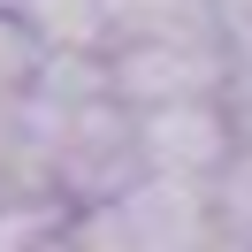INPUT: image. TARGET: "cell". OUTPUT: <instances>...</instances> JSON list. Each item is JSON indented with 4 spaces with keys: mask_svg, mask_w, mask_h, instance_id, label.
Returning a JSON list of instances; mask_svg holds the SVG:
<instances>
[{
    "mask_svg": "<svg viewBox=\"0 0 252 252\" xmlns=\"http://www.w3.org/2000/svg\"><path fill=\"white\" fill-rule=\"evenodd\" d=\"M206 229L214 214L191 184H145L92 214L84 252H206Z\"/></svg>",
    "mask_w": 252,
    "mask_h": 252,
    "instance_id": "cell-1",
    "label": "cell"
},
{
    "mask_svg": "<svg viewBox=\"0 0 252 252\" xmlns=\"http://www.w3.org/2000/svg\"><path fill=\"white\" fill-rule=\"evenodd\" d=\"M221 77V54L191 31H145L138 46L115 62V84L130 99H153V107H184V99H206Z\"/></svg>",
    "mask_w": 252,
    "mask_h": 252,
    "instance_id": "cell-2",
    "label": "cell"
},
{
    "mask_svg": "<svg viewBox=\"0 0 252 252\" xmlns=\"http://www.w3.org/2000/svg\"><path fill=\"white\" fill-rule=\"evenodd\" d=\"M138 145H145V168H153L160 184H191V191H199V176H214L221 160H229V130H221V115L206 107V99L153 107L138 123Z\"/></svg>",
    "mask_w": 252,
    "mask_h": 252,
    "instance_id": "cell-3",
    "label": "cell"
},
{
    "mask_svg": "<svg viewBox=\"0 0 252 252\" xmlns=\"http://www.w3.org/2000/svg\"><path fill=\"white\" fill-rule=\"evenodd\" d=\"M23 16H31V31L62 38V46H84V38H99L115 23L107 0H23Z\"/></svg>",
    "mask_w": 252,
    "mask_h": 252,
    "instance_id": "cell-4",
    "label": "cell"
},
{
    "mask_svg": "<svg viewBox=\"0 0 252 252\" xmlns=\"http://www.w3.org/2000/svg\"><path fill=\"white\" fill-rule=\"evenodd\" d=\"M38 69V46H31V31H16V23L0 16V92H16L23 77Z\"/></svg>",
    "mask_w": 252,
    "mask_h": 252,
    "instance_id": "cell-5",
    "label": "cell"
},
{
    "mask_svg": "<svg viewBox=\"0 0 252 252\" xmlns=\"http://www.w3.org/2000/svg\"><path fill=\"white\" fill-rule=\"evenodd\" d=\"M107 8H115V16H130V23H138V16H168L176 0H107Z\"/></svg>",
    "mask_w": 252,
    "mask_h": 252,
    "instance_id": "cell-6",
    "label": "cell"
}]
</instances>
